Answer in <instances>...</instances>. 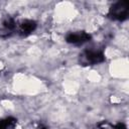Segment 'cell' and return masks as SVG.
<instances>
[{
    "mask_svg": "<svg viewBox=\"0 0 129 129\" xmlns=\"http://www.w3.org/2000/svg\"><path fill=\"white\" fill-rule=\"evenodd\" d=\"M128 4L126 2H116L109 11V15L111 18L115 20H125L128 16Z\"/></svg>",
    "mask_w": 129,
    "mask_h": 129,
    "instance_id": "cell-1",
    "label": "cell"
},
{
    "mask_svg": "<svg viewBox=\"0 0 129 129\" xmlns=\"http://www.w3.org/2000/svg\"><path fill=\"white\" fill-rule=\"evenodd\" d=\"M90 38H91V36L89 33L83 32V31H78V32H71L70 34H68L67 41L70 43H74V44H80V43H84V42L88 41Z\"/></svg>",
    "mask_w": 129,
    "mask_h": 129,
    "instance_id": "cell-2",
    "label": "cell"
},
{
    "mask_svg": "<svg viewBox=\"0 0 129 129\" xmlns=\"http://www.w3.org/2000/svg\"><path fill=\"white\" fill-rule=\"evenodd\" d=\"M86 59L88 62L96 64V63H100L105 59V56L103 54V52L99 49H90L86 51Z\"/></svg>",
    "mask_w": 129,
    "mask_h": 129,
    "instance_id": "cell-3",
    "label": "cell"
},
{
    "mask_svg": "<svg viewBox=\"0 0 129 129\" xmlns=\"http://www.w3.org/2000/svg\"><path fill=\"white\" fill-rule=\"evenodd\" d=\"M35 27H36V24H35L34 21H32V20H25V21H22L19 24V32L21 34H23V35H26V34L32 32Z\"/></svg>",
    "mask_w": 129,
    "mask_h": 129,
    "instance_id": "cell-4",
    "label": "cell"
},
{
    "mask_svg": "<svg viewBox=\"0 0 129 129\" xmlns=\"http://www.w3.org/2000/svg\"><path fill=\"white\" fill-rule=\"evenodd\" d=\"M16 121L11 118H7L5 120L0 121V129H15Z\"/></svg>",
    "mask_w": 129,
    "mask_h": 129,
    "instance_id": "cell-5",
    "label": "cell"
}]
</instances>
